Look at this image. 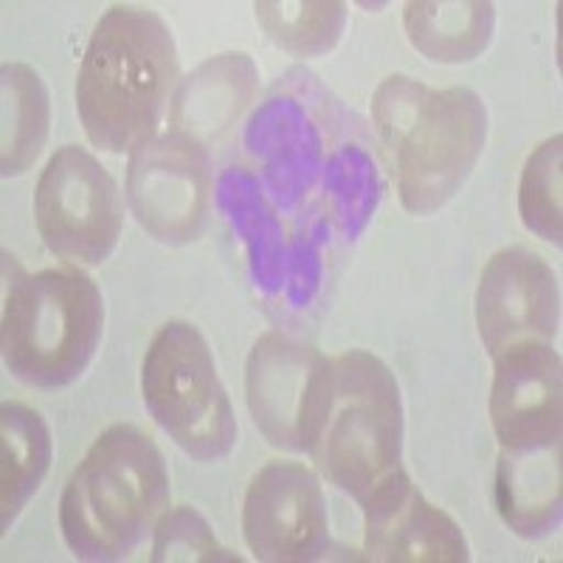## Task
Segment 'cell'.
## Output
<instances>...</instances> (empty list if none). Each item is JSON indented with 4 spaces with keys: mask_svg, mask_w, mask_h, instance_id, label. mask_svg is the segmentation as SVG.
Returning a JSON list of instances; mask_svg holds the SVG:
<instances>
[{
    "mask_svg": "<svg viewBox=\"0 0 563 563\" xmlns=\"http://www.w3.org/2000/svg\"><path fill=\"white\" fill-rule=\"evenodd\" d=\"M178 85V45L164 18L147 7H110L77 74L85 135L104 153H133L155 135Z\"/></svg>",
    "mask_w": 563,
    "mask_h": 563,
    "instance_id": "obj_1",
    "label": "cell"
},
{
    "mask_svg": "<svg viewBox=\"0 0 563 563\" xmlns=\"http://www.w3.org/2000/svg\"><path fill=\"white\" fill-rule=\"evenodd\" d=\"M372 122L397 198L411 214H431L449 203L487 144V108L476 90L429 88L406 74L378 85Z\"/></svg>",
    "mask_w": 563,
    "mask_h": 563,
    "instance_id": "obj_2",
    "label": "cell"
},
{
    "mask_svg": "<svg viewBox=\"0 0 563 563\" xmlns=\"http://www.w3.org/2000/svg\"><path fill=\"white\" fill-rule=\"evenodd\" d=\"M169 505V471L150 434L115 422L93 440L59 499V530L79 561H124Z\"/></svg>",
    "mask_w": 563,
    "mask_h": 563,
    "instance_id": "obj_3",
    "label": "cell"
},
{
    "mask_svg": "<svg viewBox=\"0 0 563 563\" xmlns=\"http://www.w3.org/2000/svg\"><path fill=\"white\" fill-rule=\"evenodd\" d=\"M102 330V290L82 268L20 274L9 285L0 319L3 364L20 384L63 389L88 369Z\"/></svg>",
    "mask_w": 563,
    "mask_h": 563,
    "instance_id": "obj_4",
    "label": "cell"
},
{
    "mask_svg": "<svg viewBox=\"0 0 563 563\" xmlns=\"http://www.w3.org/2000/svg\"><path fill=\"white\" fill-rule=\"evenodd\" d=\"M310 456L316 471L358 505L400 471V386L395 372L372 352L346 350L330 358V384Z\"/></svg>",
    "mask_w": 563,
    "mask_h": 563,
    "instance_id": "obj_5",
    "label": "cell"
},
{
    "mask_svg": "<svg viewBox=\"0 0 563 563\" xmlns=\"http://www.w3.org/2000/svg\"><path fill=\"white\" fill-rule=\"evenodd\" d=\"M144 406L164 434L198 462H220L238 442V417L203 333L189 321H167L141 364Z\"/></svg>",
    "mask_w": 563,
    "mask_h": 563,
    "instance_id": "obj_6",
    "label": "cell"
},
{
    "mask_svg": "<svg viewBox=\"0 0 563 563\" xmlns=\"http://www.w3.org/2000/svg\"><path fill=\"white\" fill-rule=\"evenodd\" d=\"M34 223L54 256L77 268H93L113 254L122 238V192L97 155L68 144L40 173Z\"/></svg>",
    "mask_w": 563,
    "mask_h": 563,
    "instance_id": "obj_7",
    "label": "cell"
},
{
    "mask_svg": "<svg viewBox=\"0 0 563 563\" xmlns=\"http://www.w3.org/2000/svg\"><path fill=\"white\" fill-rule=\"evenodd\" d=\"M330 384V358L282 333L254 341L245 361V404L274 449L310 454Z\"/></svg>",
    "mask_w": 563,
    "mask_h": 563,
    "instance_id": "obj_8",
    "label": "cell"
},
{
    "mask_svg": "<svg viewBox=\"0 0 563 563\" xmlns=\"http://www.w3.org/2000/svg\"><path fill=\"white\" fill-rule=\"evenodd\" d=\"M124 195L150 238L164 245H189L209 214V147L175 130L155 133L130 153Z\"/></svg>",
    "mask_w": 563,
    "mask_h": 563,
    "instance_id": "obj_9",
    "label": "cell"
},
{
    "mask_svg": "<svg viewBox=\"0 0 563 563\" xmlns=\"http://www.w3.org/2000/svg\"><path fill=\"white\" fill-rule=\"evenodd\" d=\"M243 536L256 561H319L330 544L321 479L301 462H271L249 482Z\"/></svg>",
    "mask_w": 563,
    "mask_h": 563,
    "instance_id": "obj_10",
    "label": "cell"
},
{
    "mask_svg": "<svg viewBox=\"0 0 563 563\" xmlns=\"http://www.w3.org/2000/svg\"><path fill=\"white\" fill-rule=\"evenodd\" d=\"M561 324V288L550 265L510 245L487 260L476 288V330L490 358L527 341L550 344Z\"/></svg>",
    "mask_w": 563,
    "mask_h": 563,
    "instance_id": "obj_11",
    "label": "cell"
},
{
    "mask_svg": "<svg viewBox=\"0 0 563 563\" xmlns=\"http://www.w3.org/2000/svg\"><path fill=\"white\" fill-rule=\"evenodd\" d=\"M490 422L501 451L561 440L563 366L552 344L527 341L493 358Z\"/></svg>",
    "mask_w": 563,
    "mask_h": 563,
    "instance_id": "obj_12",
    "label": "cell"
},
{
    "mask_svg": "<svg viewBox=\"0 0 563 563\" xmlns=\"http://www.w3.org/2000/svg\"><path fill=\"white\" fill-rule=\"evenodd\" d=\"M364 558L380 563H462L467 538L449 512L431 505L404 467L361 501Z\"/></svg>",
    "mask_w": 563,
    "mask_h": 563,
    "instance_id": "obj_13",
    "label": "cell"
},
{
    "mask_svg": "<svg viewBox=\"0 0 563 563\" xmlns=\"http://www.w3.org/2000/svg\"><path fill=\"white\" fill-rule=\"evenodd\" d=\"M260 70L243 52L218 54L180 79L169 104V130L209 147L254 102Z\"/></svg>",
    "mask_w": 563,
    "mask_h": 563,
    "instance_id": "obj_14",
    "label": "cell"
},
{
    "mask_svg": "<svg viewBox=\"0 0 563 563\" xmlns=\"http://www.w3.org/2000/svg\"><path fill=\"white\" fill-rule=\"evenodd\" d=\"M493 499L501 521L521 538L550 536L561 527V440L521 451H499Z\"/></svg>",
    "mask_w": 563,
    "mask_h": 563,
    "instance_id": "obj_15",
    "label": "cell"
},
{
    "mask_svg": "<svg viewBox=\"0 0 563 563\" xmlns=\"http://www.w3.org/2000/svg\"><path fill=\"white\" fill-rule=\"evenodd\" d=\"M404 29L409 43L426 59L462 65L490 45L496 7L487 0H411L404 9Z\"/></svg>",
    "mask_w": 563,
    "mask_h": 563,
    "instance_id": "obj_16",
    "label": "cell"
},
{
    "mask_svg": "<svg viewBox=\"0 0 563 563\" xmlns=\"http://www.w3.org/2000/svg\"><path fill=\"white\" fill-rule=\"evenodd\" d=\"M54 440L48 422L37 409L18 400L0 406V510L3 532H9L20 510L29 505L48 476Z\"/></svg>",
    "mask_w": 563,
    "mask_h": 563,
    "instance_id": "obj_17",
    "label": "cell"
},
{
    "mask_svg": "<svg viewBox=\"0 0 563 563\" xmlns=\"http://www.w3.org/2000/svg\"><path fill=\"white\" fill-rule=\"evenodd\" d=\"M0 169L3 178H14L43 153L52 128V102L43 77L23 63L0 68Z\"/></svg>",
    "mask_w": 563,
    "mask_h": 563,
    "instance_id": "obj_18",
    "label": "cell"
},
{
    "mask_svg": "<svg viewBox=\"0 0 563 563\" xmlns=\"http://www.w3.org/2000/svg\"><path fill=\"white\" fill-rule=\"evenodd\" d=\"M254 12L271 43L305 59L333 52L346 29V3L339 0H263Z\"/></svg>",
    "mask_w": 563,
    "mask_h": 563,
    "instance_id": "obj_19",
    "label": "cell"
},
{
    "mask_svg": "<svg viewBox=\"0 0 563 563\" xmlns=\"http://www.w3.org/2000/svg\"><path fill=\"white\" fill-rule=\"evenodd\" d=\"M563 139L555 133L530 153L519 180V214L525 229L547 243L563 240Z\"/></svg>",
    "mask_w": 563,
    "mask_h": 563,
    "instance_id": "obj_20",
    "label": "cell"
},
{
    "mask_svg": "<svg viewBox=\"0 0 563 563\" xmlns=\"http://www.w3.org/2000/svg\"><path fill=\"white\" fill-rule=\"evenodd\" d=\"M153 563H214L243 561L218 544L209 521L195 507L164 510L153 530Z\"/></svg>",
    "mask_w": 563,
    "mask_h": 563,
    "instance_id": "obj_21",
    "label": "cell"
}]
</instances>
